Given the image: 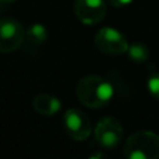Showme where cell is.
<instances>
[{"mask_svg": "<svg viewBox=\"0 0 159 159\" xmlns=\"http://www.w3.org/2000/svg\"><path fill=\"white\" fill-rule=\"evenodd\" d=\"M93 45L101 53L107 56H119L127 53L130 43L123 32L112 27H103L95 34Z\"/></svg>", "mask_w": 159, "mask_h": 159, "instance_id": "277c9868", "label": "cell"}, {"mask_svg": "<svg viewBox=\"0 0 159 159\" xmlns=\"http://www.w3.org/2000/svg\"><path fill=\"white\" fill-rule=\"evenodd\" d=\"M109 4H112L113 7H124L133 3V0H106Z\"/></svg>", "mask_w": 159, "mask_h": 159, "instance_id": "7c38bea8", "label": "cell"}, {"mask_svg": "<svg viewBox=\"0 0 159 159\" xmlns=\"http://www.w3.org/2000/svg\"><path fill=\"white\" fill-rule=\"evenodd\" d=\"M127 159H159V134L149 130H138L127 137L123 145Z\"/></svg>", "mask_w": 159, "mask_h": 159, "instance_id": "7a4b0ae2", "label": "cell"}, {"mask_svg": "<svg viewBox=\"0 0 159 159\" xmlns=\"http://www.w3.org/2000/svg\"><path fill=\"white\" fill-rule=\"evenodd\" d=\"M147 89L152 98L159 101V73H155L147 81Z\"/></svg>", "mask_w": 159, "mask_h": 159, "instance_id": "8fae6325", "label": "cell"}, {"mask_svg": "<svg viewBox=\"0 0 159 159\" xmlns=\"http://www.w3.org/2000/svg\"><path fill=\"white\" fill-rule=\"evenodd\" d=\"M78 101L89 109H102L110 103L115 95V88L109 80L101 75H85L75 85Z\"/></svg>", "mask_w": 159, "mask_h": 159, "instance_id": "6da1fadb", "label": "cell"}, {"mask_svg": "<svg viewBox=\"0 0 159 159\" xmlns=\"http://www.w3.org/2000/svg\"><path fill=\"white\" fill-rule=\"evenodd\" d=\"M25 41V30L18 20L3 17L0 20V52L8 55L21 48Z\"/></svg>", "mask_w": 159, "mask_h": 159, "instance_id": "5b68a950", "label": "cell"}, {"mask_svg": "<svg viewBox=\"0 0 159 159\" xmlns=\"http://www.w3.org/2000/svg\"><path fill=\"white\" fill-rule=\"evenodd\" d=\"M107 4L105 0H75L74 14L85 25H95L105 18Z\"/></svg>", "mask_w": 159, "mask_h": 159, "instance_id": "52a82bcc", "label": "cell"}, {"mask_svg": "<svg viewBox=\"0 0 159 159\" xmlns=\"http://www.w3.org/2000/svg\"><path fill=\"white\" fill-rule=\"evenodd\" d=\"M48 39V30L43 24L35 22L25 31V46L28 48H38Z\"/></svg>", "mask_w": 159, "mask_h": 159, "instance_id": "9c48e42d", "label": "cell"}, {"mask_svg": "<svg viewBox=\"0 0 159 159\" xmlns=\"http://www.w3.org/2000/svg\"><path fill=\"white\" fill-rule=\"evenodd\" d=\"M95 141L102 149H115L121 144L124 137L123 124L116 117L106 116L101 119L93 130Z\"/></svg>", "mask_w": 159, "mask_h": 159, "instance_id": "3957f363", "label": "cell"}, {"mask_svg": "<svg viewBox=\"0 0 159 159\" xmlns=\"http://www.w3.org/2000/svg\"><path fill=\"white\" fill-rule=\"evenodd\" d=\"M32 107L36 113L41 116H46V117H52V116L57 115L61 109V102L57 96L52 95L48 92H41L38 95L34 96L32 99Z\"/></svg>", "mask_w": 159, "mask_h": 159, "instance_id": "ba28073f", "label": "cell"}, {"mask_svg": "<svg viewBox=\"0 0 159 159\" xmlns=\"http://www.w3.org/2000/svg\"><path fill=\"white\" fill-rule=\"evenodd\" d=\"M127 55H129L130 60L134 61V63H144L149 59V49L147 45L135 42V43H131L129 46Z\"/></svg>", "mask_w": 159, "mask_h": 159, "instance_id": "30bf717a", "label": "cell"}, {"mask_svg": "<svg viewBox=\"0 0 159 159\" xmlns=\"http://www.w3.org/2000/svg\"><path fill=\"white\" fill-rule=\"evenodd\" d=\"M0 2H2L3 4H7V3H14L16 0H0Z\"/></svg>", "mask_w": 159, "mask_h": 159, "instance_id": "4fadbf2b", "label": "cell"}, {"mask_svg": "<svg viewBox=\"0 0 159 159\" xmlns=\"http://www.w3.org/2000/svg\"><path fill=\"white\" fill-rule=\"evenodd\" d=\"M63 127L74 141H85L92 133V124L87 113L78 107H70L63 116Z\"/></svg>", "mask_w": 159, "mask_h": 159, "instance_id": "8992f818", "label": "cell"}]
</instances>
